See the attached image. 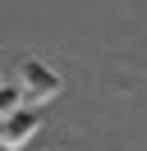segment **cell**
I'll use <instances>...</instances> for the list:
<instances>
[{
  "mask_svg": "<svg viewBox=\"0 0 147 151\" xmlns=\"http://www.w3.org/2000/svg\"><path fill=\"white\" fill-rule=\"evenodd\" d=\"M18 83H23L28 92V105H41V101H55L60 96V73H55L51 64H41V60H18Z\"/></svg>",
  "mask_w": 147,
  "mask_h": 151,
  "instance_id": "cell-1",
  "label": "cell"
},
{
  "mask_svg": "<svg viewBox=\"0 0 147 151\" xmlns=\"http://www.w3.org/2000/svg\"><path fill=\"white\" fill-rule=\"evenodd\" d=\"M37 128H41V114H37L32 105H18L14 114L0 119V147L5 151H23L28 142L37 137Z\"/></svg>",
  "mask_w": 147,
  "mask_h": 151,
  "instance_id": "cell-2",
  "label": "cell"
},
{
  "mask_svg": "<svg viewBox=\"0 0 147 151\" xmlns=\"http://www.w3.org/2000/svg\"><path fill=\"white\" fill-rule=\"evenodd\" d=\"M23 101H28L23 83H0V119H5V114H14Z\"/></svg>",
  "mask_w": 147,
  "mask_h": 151,
  "instance_id": "cell-3",
  "label": "cell"
}]
</instances>
